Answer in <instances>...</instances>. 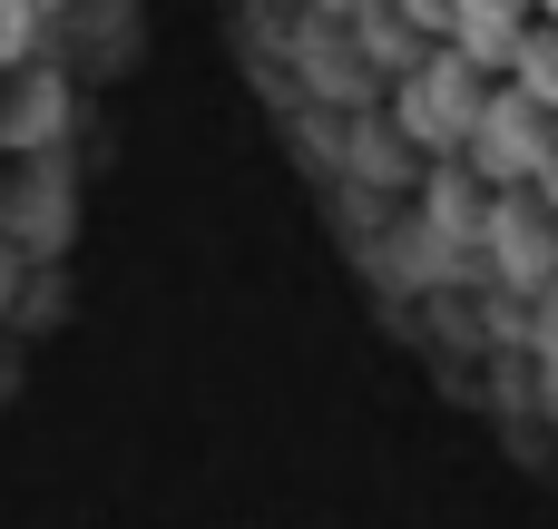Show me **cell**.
<instances>
[{"mask_svg":"<svg viewBox=\"0 0 558 529\" xmlns=\"http://www.w3.org/2000/svg\"><path fill=\"white\" fill-rule=\"evenodd\" d=\"M539 118H549V108L510 88V98H490V108H481V128H471V137H481V157H490L500 177H520V167H539Z\"/></svg>","mask_w":558,"mask_h":529,"instance_id":"1","label":"cell"},{"mask_svg":"<svg viewBox=\"0 0 558 529\" xmlns=\"http://www.w3.org/2000/svg\"><path fill=\"white\" fill-rule=\"evenodd\" d=\"M510 88H520V98H539V108H558V20H539V29L520 39V59H510Z\"/></svg>","mask_w":558,"mask_h":529,"instance_id":"2","label":"cell"},{"mask_svg":"<svg viewBox=\"0 0 558 529\" xmlns=\"http://www.w3.org/2000/svg\"><path fill=\"white\" fill-rule=\"evenodd\" d=\"M549 187H558V177H549Z\"/></svg>","mask_w":558,"mask_h":529,"instance_id":"6","label":"cell"},{"mask_svg":"<svg viewBox=\"0 0 558 529\" xmlns=\"http://www.w3.org/2000/svg\"><path fill=\"white\" fill-rule=\"evenodd\" d=\"M539 20H558V0H539Z\"/></svg>","mask_w":558,"mask_h":529,"instance_id":"4","label":"cell"},{"mask_svg":"<svg viewBox=\"0 0 558 529\" xmlns=\"http://www.w3.org/2000/svg\"><path fill=\"white\" fill-rule=\"evenodd\" d=\"M39 10H49V0H0V69H10V59H29V39H39Z\"/></svg>","mask_w":558,"mask_h":529,"instance_id":"3","label":"cell"},{"mask_svg":"<svg viewBox=\"0 0 558 529\" xmlns=\"http://www.w3.org/2000/svg\"><path fill=\"white\" fill-rule=\"evenodd\" d=\"M49 10H59V0H49Z\"/></svg>","mask_w":558,"mask_h":529,"instance_id":"5","label":"cell"}]
</instances>
